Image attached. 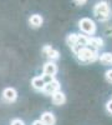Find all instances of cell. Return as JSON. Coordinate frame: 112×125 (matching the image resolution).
Returning a JSON list of instances; mask_svg holds the SVG:
<instances>
[{
	"mask_svg": "<svg viewBox=\"0 0 112 125\" xmlns=\"http://www.w3.org/2000/svg\"><path fill=\"white\" fill-rule=\"evenodd\" d=\"M75 56L77 58V60L80 62H84V64H90V62H94L95 60H97L100 58V54L96 50L91 49L90 46H85V48H78L77 50L74 51Z\"/></svg>",
	"mask_w": 112,
	"mask_h": 125,
	"instance_id": "6da1fadb",
	"label": "cell"
},
{
	"mask_svg": "<svg viewBox=\"0 0 112 125\" xmlns=\"http://www.w3.org/2000/svg\"><path fill=\"white\" fill-rule=\"evenodd\" d=\"M94 15L101 23H105L110 18V5L107 1H98L94 6Z\"/></svg>",
	"mask_w": 112,
	"mask_h": 125,
	"instance_id": "7a4b0ae2",
	"label": "cell"
},
{
	"mask_svg": "<svg viewBox=\"0 0 112 125\" xmlns=\"http://www.w3.org/2000/svg\"><path fill=\"white\" fill-rule=\"evenodd\" d=\"M78 28L85 35H95L97 31L96 23L90 18H82L78 21Z\"/></svg>",
	"mask_w": 112,
	"mask_h": 125,
	"instance_id": "3957f363",
	"label": "cell"
},
{
	"mask_svg": "<svg viewBox=\"0 0 112 125\" xmlns=\"http://www.w3.org/2000/svg\"><path fill=\"white\" fill-rule=\"evenodd\" d=\"M43 73H44V76L47 78L49 80H52L54 76L57 74V65L55 64L54 61H47L46 64L43 68Z\"/></svg>",
	"mask_w": 112,
	"mask_h": 125,
	"instance_id": "277c9868",
	"label": "cell"
},
{
	"mask_svg": "<svg viewBox=\"0 0 112 125\" xmlns=\"http://www.w3.org/2000/svg\"><path fill=\"white\" fill-rule=\"evenodd\" d=\"M60 81L56 80V79H52V80H49L46 83V85H45V89H44V93L46 94V95H54L55 93L60 91Z\"/></svg>",
	"mask_w": 112,
	"mask_h": 125,
	"instance_id": "5b68a950",
	"label": "cell"
},
{
	"mask_svg": "<svg viewBox=\"0 0 112 125\" xmlns=\"http://www.w3.org/2000/svg\"><path fill=\"white\" fill-rule=\"evenodd\" d=\"M3 99L6 103H14L17 99V91L14 88H5L3 90Z\"/></svg>",
	"mask_w": 112,
	"mask_h": 125,
	"instance_id": "8992f818",
	"label": "cell"
},
{
	"mask_svg": "<svg viewBox=\"0 0 112 125\" xmlns=\"http://www.w3.org/2000/svg\"><path fill=\"white\" fill-rule=\"evenodd\" d=\"M43 53H44V55L50 60V61H54V60H57L59 58H60V53L56 50V49H54L52 46H50V45H46V46H44V49H43Z\"/></svg>",
	"mask_w": 112,
	"mask_h": 125,
	"instance_id": "52a82bcc",
	"label": "cell"
},
{
	"mask_svg": "<svg viewBox=\"0 0 112 125\" xmlns=\"http://www.w3.org/2000/svg\"><path fill=\"white\" fill-rule=\"evenodd\" d=\"M46 83L47 81L45 80V76H35L31 80V86L37 91H44Z\"/></svg>",
	"mask_w": 112,
	"mask_h": 125,
	"instance_id": "ba28073f",
	"label": "cell"
},
{
	"mask_svg": "<svg viewBox=\"0 0 112 125\" xmlns=\"http://www.w3.org/2000/svg\"><path fill=\"white\" fill-rule=\"evenodd\" d=\"M41 121L45 124V125H55L56 124V118L55 115L51 113V111H45L41 114Z\"/></svg>",
	"mask_w": 112,
	"mask_h": 125,
	"instance_id": "9c48e42d",
	"label": "cell"
},
{
	"mask_svg": "<svg viewBox=\"0 0 112 125\" xmlns=\"http://www.w3.org/2000/svg\"><path fill=\"white\" fill-rule=\"evenodd\" d=\"M88 46L91 49L98 51V49H101V48L103 46V40L101 39V38H97V36H91L88 39Z\"/></svg>",
	"mask_w": 112,
	"mask_h": 125,
	"instance_id": "30bf717a",
	"label": "cell"
},
{
	"mask_svg": "<svg viewBox=\"0 0 112 125\" xmlns=\"http://www.w3.org/2000/svg\"><path fill=\"white\" fill-rule=\"evenodd\" d=\"M43 23H44V19H43V16L41 15H39V14H34V15H31L29 18V24H30V26L31 28H40L43 25Z\"/></svg>",
	"mask_w": 112,
	"mask_h": 125,
	"instance_id": "8fae6325",
	"label": "cell"
},
{
	"mask_svg": "<svg viewBox=\"0 0 112 125\" xmlns=\"http://www.w3.org/2000/svg\"><path fill=\"white\" fill-rule=\"evenodd\" d=\"M51 99H52V103L55 104V105H57V106L64 105V104L66 103V95L61 90L57 91V93H55L54 95L51 96Z\"/></svg>",
	"mask_w": 112,
	"mask_h": 125,
	"instance_id": "7c38bea8",
	"label": "cell"
},
{
	"mask_svg": "<svg viewBox=\"0 0 112 125\" xmlns=\"http://www.w3.org/2000/svg\"><path fill=\"white\" fill-rule=\"evenodd\" d=\"M77 35L78 34H69L66 36V44L69 48H71V50H75L77 48Z\"/></svg>",
	"mask_w": 112,
	"mask_h": 125,
	"instance_id": "4fadbf2b",
	"label": "cell"
},
{
	"mask_svg": "<svg viewBox=\"0 0 112 125\" xmlns=\"http://www.w3.org/2000/svg\"><path fill=\"white\" fill-rule=\"evenodd\" d=\"M88 35H82V34H78L77 35V48L75 50H77L78 48H85V46H88ZM72 50V51H75Z\"/></svg>",
	"mask_w": 112,
	"mask_h": 125,
	"instance_id": "5bb4252c",
	"label": "cell"
},
{
	"mask_svg": "<svg viewBox=\"0 0 112 125\" xmlns=\"http://www.w3.org/2000/svg\"><path fill=\"white\" fill-rule=\"evenodd\" d=\"M98 60L102 62L103 65H110V64H112V54L111 53H102L100 55Z\"/></svg>",
	"mask_w": 112,
	"mask_h": 125,
	"instance_id": "9a60e30c",
	"label": "cell"
},
{
	"mask_svg": "<svg viewBox=\"0 0 112 125\" xmlns=\"http://www.w3.org/2000/svg\"><path fill=\"white\" fill-rule=\"evenodd\" d=\"M105 78H106V80L110 83V84H112V69H108L105 73Z\"/></svg>",
	"mask_w": 112,
	"mask_h": 125,
	"instance_id": "2e32d148",
	"label": "cell"
},
{
	"mask_svg": "<svg viewBox=\"0 0 112 125\" xmlns=\"http://www.w3.org/2000/svg\"><path fill=\"white\" fill-rule=\"evenodd\" d=\"M106 110H107L108 114H112V99L106 103Z\"/></svg>",
	"mask_w": 112,
	"mask_h": 125,
	"instance_id": "e0dca14e",
	"label": "cell"
},
{
	"mask_svg": "<svg viewBox=\"0 0 112 125\" xmlns=\"http://www.w3.org/2000/svg\"><path fill=\"white\" fill-rule=\"evenodd\" d=\"M10 125H25V123H24L21 119H14Z\"/></svg>",
	"mask_w": 112,
	"mask_h": 125,
	"instance_id": "ac0fdd59",
	"label": "cell"
},
{
	"mask_svg": "<svg viewBox=\"0 0 112 125\" xmlns=\"http://www.w3.org/2000/svg\"><path fill=\"white\" fill-rule=\"evenodd\" d=\"M105 34L107 35V36H112V26H107L106 28V30H105Z\"/></svg>",
	"mask_w": 112,
	"mask_h": 125,
	"instance_id": "d6986e66",
	"label": "cell"
},
{
	"mask_svg": "<svg viewBox=\"0 0 112 125\" xmlns=\"http://www.w3.org/2000/svg\"><path fill=\"white\" fill-rule=\"evenodd\" d=\"M74 1H75L77 5H84V4L87 3V0H74Z\"/></svg>",
	"mask_w": 112,
	"mask_h": 125,
	"instance_id": "ffe728a7",
	"label": "cell"
},
{
	"mask_svg": "<svg viewBox=\"0 0 112 125\" xmlns=\"http://www.w3.org/2000/svg\"><path fill=\"white\" fill-rule=\"evenodd\" d=\"M33 125H45V124L41 121V119H37V120H34L33 121Z\"/></svg>",
	"mask_w": 112,
	"mask_h": 125,
	"instance_id": "44dd1931",
	"label": "cell"
}]
</instances>
